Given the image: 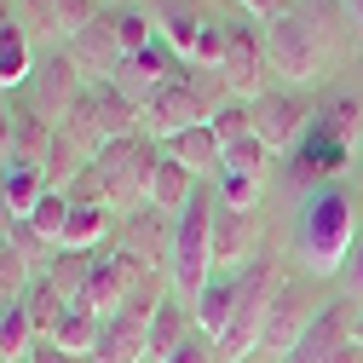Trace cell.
<instances>
[{"label":"cell","mask_w":363,"mask_h":363,"mask_svg":"<svg viewBox=\"0 0 363 363\" xmlns=\"http://www.w3.org/2000/svg\"><path fill=\"white\" fill-rule=\"evenodd\" d=\"M357 242V202L346 185H323L311 191L300 208V231H294V254L311 277H340V265Z\"/></svg>","instance_id":"cell-1"},{"label":"cell","mask_w":363,"mask_h":363,"mask_svg":"<svg viewBox=\"0 0 363 363\" xmlns=\"http://www.w3.org/2000/svg\"><path fill=\"white\" fill-rule=\"evenodd\" d=\"M277 289H283V259L271 248H259L237 271V317H231V329L219 335V363H248L259 352V329H265V311L277 300Z\"/></svg>","instance_id":"cell-2"},{"label":"cell","mask_w":363,"mask_h":363,"mask_svg":"<svg viewBox=\"0 0 363 363\" xmlns=\"http://www.w3.org/2000/svg\"><path fill=\"white\" fill-rule=\"evenodd\" d=\"M213 208H219V202H208V196L196 191V202L173 219V259H167V277H173V294L185 300V306H196L202 289L219 277V271H213Z\"/></svg>","instance_id":"cell-3"},{"label":"cell","mask_w":363,"mask_h":363,"mask_svg":"<svg viewBox=\"0 0 363 363\" xmlns=\"http://www.w3.org/2000/svg\"><path fill=\"white\" fill-rule=\"evenodd\" d=\"M156 156H162V145H150V139H110L104 150H99V179H104V196H110V208L127 219V213H139V208H150V173H156Z\"/></svg>","instance_id":"cell-4"},{"label":"cell","mask_w":363,"mask_h":363,"mask_svg":"<svg viewBox=\"0 0 363 363\" xmlns=\"http://www.w3.org/2000/svg\"><path fill=\"white\" fill-rule=\"evenodd\" d=\"M265 58L283 81H317L329 69V35H323L317 18L289 12L277 23H265Z\"/></svg>","instance_id":"cell-5"},{"label":"cell","mask_w":363,"mask_h":363,"mask_svg":"<svg viewBox=\"0 0 363 363\" xmlns=\"http://www.w3.org/2000/svg\"><path fill=\"white\" fill-rule=\"evenodd\" d=\"M265 75H271L265 35H254L248 23H231V35H225V58H219V86L231 99L254 104V99H265Z\"/></svg>","instance_id":"cell-6"},{"label":"cell","mask_w":363,"mask_h":363,"mask_svg":"<svg viewBox=\"0 0 363 363\" xmlns=\"http://www.w3.org/2000/svg\"><path fill=\"white\" fill-rule=\"evenodd\" d=\"M311 294L294 283V277H283V289H277V300H271V311H265V329H259V357H271V363H289L294 357V346H300V335L311 329Z\"/></svg>","instance_id":"cell-7"},{"label":"cell","mask_w":363,"mask_h":363,"mask_svg":"<svg viewBox=\"0 0 363 363\" xmlns=\"http://www.w3.org/2000/svg\"><path fill=\"white\" fill-rule=\"evenodd\" d=\"M81 93H86V81H81V69H75V58H69V52H52V58H40V64H35V81H29V110H35V116H47L52 127L81 104Z\"/></svg>","instance_id":"cell-8"},{"label":"cell","mask_w":363,"mask_h":363,"mask_svg":"<svg viewBox=\"0 0 363 363\" xmlns=\"http://www.w3.org/2000/svg\"><path fill=\"white\" fill-rule=\"evenodd\" d=\"M173 81H179V58L156 40V47L121 58V69H116V81H110V86H116V93H127L139 110H150V99L162 93V86H173Z\"/></svg>","instance_id":"cell-9"},{"label":"cell","mask_w":363,"mask_h":363,"mask_svg":"<svg viewBox=\"0 0 363 363\" xmlns=\"http://www.w3.org/2000/svg\"><path fill=\"white\" fill-rule=\"evenodd\" d=\"M208 99L196 93L191 81H173V86H162V93L150 99V110H145V127L156 133V145L162 139H173V133H191V127H208Z\"/></svg>","instance_id":"cell-10"},{"label":"cell","mask_w":363,"mask_h":363,"mask_svg":"<svg viewBox=\"0 0 363 363\" xmlns=\"http://www.w3.org/2000/svg\"><path fill=\"white\" fill-rule=\"evenodd\" d=\"M306 127H311V110L294 99V93H265L254 99V133L265 139V150L277 156V150H294L306 139Z\"/></svg>","instance_id":"cell-11"},{"label":"cell","mask_w":363,"mask_h":363,"mask_svg":"<svg viewBox=\"0 0 363 363\" xmlns=\"http://www.w3.org/2000/svg\"><path fill=\"white\" fill-rule=\"evenodd\" d=\"M121 254L127 259H139L145 271H162L173 259V225L162 208H139V213H127L121 219Z\"/></svg>","instance_id":"cell-12"},{"label":"cell","mask_w":363,"mask_h":363,"mask_svg":"<svg viewBox=\"0 0 363 363\" xmlns=\"http://www.w3.org/2000/svg\"><path fill=\"white\" fill-rule=\"evenodd\" d=\"M346 139H335V133L329 127H306V139L294 145V179H306V185L311 191H323V185H335V173L346 167Z\"/></svg>","instance_id":"cell-13"},{"label":"cell","mask_w":363,"mask_h":363,"mask_svg":"<svg viewBox=\"0 0 363 363\" xmlns=\"http://www.w3.org/2000/svg\"><path fill=\"white\" fill-rule=\"evenodd\" d=\"M265 248L259 237V213H237V208H213V271L219 265H248Z\"/></svg>","instance_id":"cell-14"},{"label":"cell","mask_w":363,"mask_h":363,"mask_svg":"<svg viewBox=\"0 0 363 363\" xmlns=\"http://www.w3.org/2000/svg\"><path fill=\"white\" fill-rule=\"evenodd\" d=\"M352 306H346V294L340 300H329V306H317V317H311V329L300 335V346H294V357L289 363H323L335 346H346L352 340Z\"/></svg>","instance_id":"cell-15"},{"label":"cell","mask_w":363,"mask_h":363,"mask_svg":"<svg viewBox=\"0 0 363 363\" xmlns=\"http://www.w3.org/2000/svg\"><path fill=\"white\" fill-rule=\"evenodd\" d=\"M93 363H150V317H133V311L104 317Z\"/></svg>","instance_id":"cell-16"},{"label":"cell","mask_w":363,"mask_h":363,"mask_svg":"<svg viewBox=\"0 0 363 363\" xmlns=\"http://www.w3.org/2000/svg\"><path fill=\"white\" fill-rule=\"evenodd\" d=\"M69 58H75V69L81 75H93V86H104V81H116V69H121V47H116V29L99 18V23H86L81 35H69V47H64Z\"/></svg>","instance_id":"cell-17"},{"label":"cell","mask_w":363,"mask_h":363,"mask_svg":"<svg viewBox=\"0 0 363 363\" xmlns=\"http://www.w3.org/2000/svg\"><path fill=\"white\" fill-rule=\"evenodd\" d=\"M191 202H196V173L179 167V162L162 150V156H156V173H150V208H162L167 219H179Z\"/></svg>","instance_id":"cell-18"},{"label":"cell","mask_w":363,"mask_h":363,"mask_svg":"<svg viewBox=\"0 0 363 363\" xmlns=\"http://www.w3.org/2000/svg\"><path fill=\"white\" fill-rule=\"evenodd\" d=\"M191 335H196L191 306H185V300H162V306H156V317H150V363H167V357L185 346Z\"/></svg>","instance_id":"cell-19"},{"label":"cell","mask_w":363,"mask_h":363,"mask_svg":"<svg viewBox=\"0 0 363 363\" xmlns=\"http://www.w3.org/2000/svg\"><path fill=\"white\" fill-rule=\"evenodd\" d=\"M162 150L179 162V167H191L196 179L202 173H219L225 162V145L213 139V127H191V133H173V139H162Z\"/></svg>","instance_id":"cell-20"},{"label":"cell","mask_w":363,"mask_h":363,"mask_svg":"<svg viewBox=\"0 0 363 363\" xmlns=\"http://www.w3.org/2000/svg\"><path fill=\"white\" fill-rule=\"evenodd\" d=\"M93 265H99V254H81V248H58L47 265H40V277H47L69 306H81V294H86V283H93Z\"/></svg>","instance_id":"cell-21"},{"label":"cell","mask_w":363,"mask_h":363,"mask_svg":"<svg viewBox=\"0 0 363 363\" xmlns=\"http://www.w3.org/2000/svg\"><path fill=\"white\" fill-rule=\"evenodd\" d=\"M191 317H196V335L219 340L225 329H231V317H237V277H213L202 289V300L191 306Z\"/></svg>","instance_id":"cell-22"},{"label":"cell","mask_w":363,"mask_h":363,"mask_svg":"<svg viewBox=\"0 0 363 363\" xmlns=\"http://www.w3.org/2000/svg\"><path fill=\"white\" fill-rule=\"evenodd\" d=\"M99 329H104V317L99 311H86V306H69L64 317H58V329L47 335L52 346H64L75 363L86 357V363H93V352H99Z\"/></svg>","instance_id":"cell-23"},{"label":"cell","mask_w":363,"mask_h":363,"mask_svg":"<svg viewBox=\"0 0 363 363\" xmlns=\"http://www.w3.org/2000/svg\"><path fill=\"white\" fill-rule=\"evenodd\" d=\"M93 104H99V127H104V139H139V127H145V110L133 104L127 93H116V86H93Z\"/></svg>","instance_id":"cell-24"},{"label":"cell","mask_w":363,"mask_h":363,"mask_svg":"<svg viewBox=\"0 0 363 363\" xmlns=\"http://www.w3.org/2000/svg\"><path fill=\"white\" fill-rule=\"evenodd\" d=\"M202 29H208V18L191 6V0H167V6H162V40L173 47V58H196Z\"/></svg>","instance_id":"cell-25"},{"label":"cell","mask_w":363,"mask_h":363,"mask_svg":"<svg viewBox=\"0 0 363 363\" xmlns=\"http://www.w3.org/2000/svg\"><path fill=\"white\" fill-rule=\"evenodd\" d=\"M23 81H35V47H29V29L18 18V23L0 29V93L23 86Z\"/></svg>","instance_id":"cell-26"},{"label":"cell","mask_w":363,"mask_h":363,"mask_svg":"<svg viewBox=\"0 0 363 363\" xmlns=\"http://www.w3.org/2000/svg\"><path fill=\"white\" fill-rule=\"evenodd\" d=\"M0 185H6V202H12V213H18V225L40 208V196H47L52 185H47V173L40 167H23V162H12V167H0Z\"/></svg>","instance_id":"cell-27"},{"label":"cell","mask_w":363,"mask_h":363,"mask_svg":"<svg viewBox=\"0 0 363 363\" xmlns=\"http://www.w3.org/2000/svg\"><path fill=\"white\" fill-rule=\"evenodd\" d=\"M104 23L116 29L121 58H133V52L156 47V23H150V12H139V6H110V12H104Z\"/></svg>","instance_id":"cell-28"},{"label":"cell","mask_w":363,"mask_h":363,"mask_svg":"<svg viewBox=\"0 0 363 363\" xmlns=\"http://www.w3.org/2000/svg\"><path fill=\"white\" fill-rule=\"evenodd\" d=\"M35 340H40V329H35V317L23 311V300L0 311V363H23L35 352Z\"/></svg>","instance_id":"cell-29"},{"label":"cell","mask_w":363,"mask_h":363,"mask_svg":"<svg viewBox=\"0 0 363 363\" xmlns=\"http://www.w3.org/2000/svg\"><path fill=\"white\" fill-rule=\"evenodd\" d=\"M35 259L18 248V242H6V248H0V306H18L23 294H29V283H35Z\"/></svg>","instance_id":"cell-30"},{"label":"cell","mask_w":363,"mask_h":363,"mask_svg":"<svg viewBox=\"0 0 363 363\" xmlns=\"http://www.w3.org/2000/svg\"><path fill=\"white\" fill-rule=\"evenodd\" d=\"M69 208H75V202H69L64 191H47V196H40V208H35V213H29L23 225H29V231H35L40 242L64 248V231H69Z\"/></svg>","instance_id":"cell-31"},{"label":"cell","mask_w":363,"mask_h":363,"mask_svg":"<svg viewBox=\"0 0 363 363\" xmlns=\"http://www.w3.org/2000/svg\"><path fill=\"white\" fill-rule=\"evenodd\" d=\"M110 237V208H69V231H64V248H81V254H99V242Z\"/></svg>","instance_id":"cell-32"},{"label":"cell","mask_w":363,"mask_h":363,"mask_svg":"<svg viewBox=\"0 0 363 363\" xmlns=\"http://www.w3.org/2000/svg\"><path fill=\"white\" fill-rule=\"evenodd\" d=\"M23 311L35 317V329H40V340H47L52 329H58V317L69 311V300L47 283V277H40V271H35V283H29V294H23Z\"/></svg>","instance_id":"cell-33"},{"label":"cell","mask_w":363,"mask_h":363,"mask_svg":"<svg viewBox=\"0 0 363 363\" xmlns=\"http://www.w3.org/2000/svg\"><path fill=\"white\" fill-rule=\"evenodd\" d=\"M208 127H213V139H219V145H242V139H254V104L225 99V104L208 116Z\"/></svg>","instance_id":"cell-34"},{"label":"cell","mask_w":363,"mask_h":363,"mask_svg":"<svg viewBox=\"0 0 363 363\" xmlns=\"http://www.w3.org/2000/svg\"><path fill=\"white\" fill-rule=\"evenodd\" d=\"M265 167H271V150L259 133L242 145H225V162H219V173H248V179H265Z\"/></svg>","instance_id":"cell-35"},{"label":"cell","mask_w":363,"mask_h":363,"mask_svg":"<svg viewBox=\"0 0 363 363\" xmlns=\"http://www.w3.org/2000/svg\"><path fill=\"white\" fill-rule=\"evenodd\" d=\"M259 191H265V179H248V173H219V208L254 213V208H259Z\"/></svg>","instance_id":"cell-36"},{"label":"cell","mask_w":363,"mask_h":363,"mask_svg":"<svg viewBox=\"0 0 363 363\" xmlns=\"http://www.w3.org/2000/svg\"><path fill=\"white\" fill-rule=\"evenodd\" d=\"M340 294H352V300H363V231H357V242H352V254H346V265H340Z\"/></svg>","instance_id":"cell-37"},{"label":"cell","mask_w":363,"mask_h":363,"mask_svg":"<svg viewBox=\"0 0 363 363\" xmlns=\"http://www.w3.org/2000/svg\"><path fill=\"white\" fill-rule=\"evenodd\" d=\"M12 156H18V110L0 93V167H12Z\"/></svg>","instance_id":"cell-38"},{"label":"cell","mask_w":363,"mask_h":363,"mask_svg":"<svg viewBox=\"0 0 363 363\" xmlns=\"http://www.w3.org/2000/svg\"><path fill=\"white\" fill-rule=\"evenodd\" d=\"M167 363H219V340H208V335H191V340L179 346Z\"/></svg>","instance_id":"cell-39"},{"label":"cell","mask_w":363,"mask_h":363,"mask_svg":"<svg viewBox=\"0 0 363 363\" xmlns=\"http://www.w3.org/2000/svg\"><path fill=\"white\" fill-rule=\"evenodd\" d=\"M237 6H242L248 18H259V23H277V18H289V12H294L289 0H237Z\"/></svg>","instance_id":"cell-40"},{"label":"cell","mask_w":363,"mask_h":363,"mask_svg":"<svg viewBox=\"0 0 363 363\" xmlns=\"http://www.w3.org/2000/svg\"><path fill=\"white\" fill-rule=\"evenodd\" d=\"M23 363H75V357H69L64 346H52V340H35V352H29Z\"/></svg>","instance_id":"cell-41"},{"label":"cell","mask_w":363,"mask_h":363,"mask_svg":"<svg viewBox=\"0 0 363 363\" xmlns=\"http://www.w3.org/2000/svg\"><path fill=\"white\" fill-rule=\"evenodd\" d=\"M12 237H18V213L6 202V185H0V242H12Z\"/></svg>","instance_id":"cell-42"},{"label":"cell","mask_w":363,"mask_h":363,"mask_svg":"<svg viewBox=\"0 0 363 363\" xmlns=\"http://www.w3.org/2000/svg\"><path fill=\"white\" fill-rule=\"evenodd\" d=\"M6 23H18V12H12V0H0V29Z\"/></svg>","instance_id":"cell-43"},{"label":"cell","mask_w":363,"mask_h":363,"mask_svg":"<svg viewBox=\"0 0 363 363\" xmlns=\"http://www.w3.org/2000/svg\"><path fill=\"white\" fill-rule=\"evenodd\" d=\"M352 340L363 346V306H357V317H352Z\"/></svg>","instance_id":"cell-44"},{"label":"cell","mask_w":363,"mask_h":363,"mask_svg":"<svg viewBox=\"0 0 363 363\" xmlns=\"http://www.w3.org/2000/svg\"><path fill=\"white\" fill-rule=\"evenodd\" d=\"M346 12H352V18H357V23H363V0H346Z\"/></svg>","instance_id":"cell-45"},{"label":"cell","mask_w":363,"mask_h":363,"mask_svg":"<svg viewBox=\"0 0 363 363\" xmlns=\"http://www.w3.org/2000/svg\"><path fill=\"white\" fill-rule=\"evenodd\" d=\"M357 167H363V150H357Z\"/></svg>","instance_id":"cell-46"},{"label":"cell","mask_w":363,"mask_h":363,"mask_svg":"<svg viewBox=\"0 0 363 363\" xmlns=\"http://www.w3.org/2000/svg\"><path fill=\"white\" fill-rule=\"evenodd\" d=\"M99 6H104V0H99ZM104 12H110V6H104Z\"/></svg>","instance_id":"cell-47"},{"label":"cell","mask_w":363,"mask_h":363,"mask_svg":"<svg viewBox=\"0 0 363 363\" xmlns=\"http://www.w3.org/2000/svg\"><path fill=\"white\" fill-rule=\"evenodd\" d=\"M0 248H6V242H0Z\"/></svg>","instance_id":"cell-48"},{"label":"cell","mask_w":363,"mask_h":363,"mask_svg":"<svg viewBox=\"0 0 363 363\" xmlns=\"http://www.w3.org/2000/svg\"><path fill=\"white\" fill-rule=\"evenodd\" d=\"M0 311H6V306H0Z\"/></svg>","instance_id":"cell-49"}]
</instances>
